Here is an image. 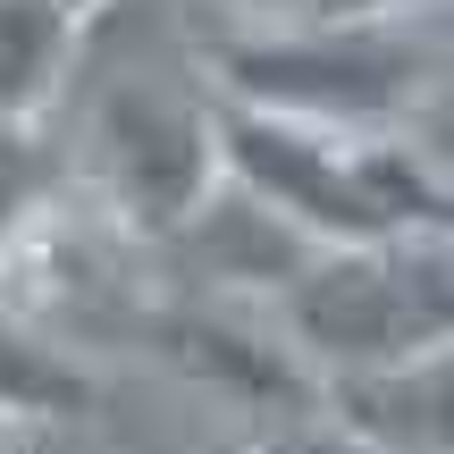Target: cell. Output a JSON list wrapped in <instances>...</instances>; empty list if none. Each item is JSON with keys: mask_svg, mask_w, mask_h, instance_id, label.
<instances>
[{"mask_svg": "<svg viewBox=\"0 0 454 454\" xmlns=\"http://www.w3.org/2000/svg\"><path fill=\"white\" fill-rule=\"evenodd\" d=\"M438 17H303V26H219L202 34V76L227 101H261L286 118H320V127H404L421 93L454 67V43Z\"/></svg>", "mask_w": 454, "mask_h": 454, "instance_id": "obj_2", "label": "cell"}, {"mask_svg": "<svg viewBox=\"0 0 454 454\" xmlns=\"http://www.w3.org/2000/svg\"><path fill=\"white\" fill-rule=\"evenodd\" d=\"M261 454H387L371 446L354 421H337V412H303V421H278V429H253Z\"/></svg>", "mask_w": 454, "mask_h": 454, "instance_id": "obj_11", "label": "cell"}, {"mask_svg": "<svg viewBox=\"0 0 454 454\" xmlns=\"http://www.w3.org/2000/svg\"><path fill=\"white\" fill-rule=\"evenodd\" d=\"M328 412L354 421L362 438L387 446V454H454V345L404 362V371L328 387Z\"/></svg>", "mask_w": 454, "mask_h": 454, "instance_id": "obj_7", "label": "cell"}, {"mask_svg": "<svg viewBox=\"0 0 454 454\" xmlns=\"http://www.w3.org/2000/svg\"><path fill=\"white\" fill-rule=\"evenodd\" d=\"M67 144H51L43 118H0V261L51 211H67Z\"/></svg>", "mask_w": 454, "mask_h": 454, "instance_id": "obj_10", "label": "cell"}, {"mask_svg": "<svg viewBox=\"0 0 454 454\" xmlns=\"http://www.w3.org/2000/svg\"><path fill=\"white\" fill-rule=\"evenodd\" d=\"M144 345L177 379H194L211 404H227L244 429H278V421H303V412H328V379L294 354L278 311L253 303V294L168 286V294L144 303Z\"/></svg>", "mask_w": 454, "mask_h": 454, "instance_id": "obj_5", "label": "cell"}, {"mask_svg": "<svg viewBox=\"0 0 454 454\" xmlns=\"http://www.w3.org/2000/svg\"><path fill=\"white\" fill-rule=\"evenodd\" d=\"M227 26H303V17H337V0H202Z\"/></svg>", "mask_w": 454, "mask_h": 454, "instance_id": "obj_13", "label": "cell"}, {"mask_svg": "<svg viewBox=\"0 0 454 454\" xmlns=\"http://www.w3.org/2000/svg\"><path fill=\"white\" fill-rule=\"evenodd\" d=\"M404 135H412V152L438 168V177H446V194H454V67L421 93V110L404 118Z\"/></svg>", "mask_w": 454, "mask_h": 454, "instance_id": "obj_12", "label": "cell"}, {"mask_svg": "<svg viewBox=\"0 0 454 454\" xmlns=\"http://www.w3.org/2000/svg\"><path fill=\"white\" fill-rule=\"evenodd\" d=\"M152 253L168 261V286H202V294H253V303H270L278 286H286L294 270H303L320 244L303 236L294 219H278L270 202L253 194V185H236L219 168V185L194 202V219L177 227V236H160Z\"/></svg>", "mask_w": 454, "mask_h": 454, "instance_id": "obj_6", "label": "cell"}, {"mask_svg": "<svg viewBox=\"0 0 454 454\" xmlns=\"http://www.w3.org/2000/svg\"><path fill=\"white\" fill-rule=\"evenodd\" d=\"M202 454H261V438H253V429H219Z\"/></svg>", "mask_w": 454, "mask_h": 454, "instance_id": "obj_14", "label": "cell"}, {"mask_svg": "<svg viewBox=\"0 0 454 454\" xmlns=\"http://www.w3.org/2000/svg\"><path fill=\"white\" fill-rule=\"evenodd\" d=\"M84 17L67 0H0V118H51L76 76Z\"/></svg>", "mask_w": 454, "mask_h": 454, "instance_id": "obj_8", "label": "cell"}, {"mask_svg": "<svg viewBox=\"0 0 454 454\" xmlns=\"http://www.w3.org/2000/svg\"><path fill=\"white\" fill-rule=\"evenodd\" d=\"M219 118V168L253 185L278 219H294L311 244H371V236H429L454 227L446 177L412 152L404 127H320L261 101H211Z\"/></svg>", "mask_w": 454, "mask_h": 454, "instance_id": "obj_1", "label": "cell"}, {"mask_svg": "<svg viewBox=\"0 0 454 454\" xmlns=\"http://www.w3.org/2000/svg\"><path fill=\"white\" fill-rule=\"evenodd\" d=\"M270 311L328 387L404 371V362L454 345V227L320 244L270 294Z\"/></svg>", "mask_w": 454, "mask_h": 454, "instance_id": "obj_3", "label": "cell"}, {"mask_svg": "<svg viewBox=\"0 0 454 454\" xmlns=\"http://www.w3.org/2000/svg\"><path fill=\"white\" fill-rule=\"evenodd\" d=\"M93 371L67 354V337H51L9 286H0V412H26V421H76L93 412Z\"/></svg>", "mask_w": 454, "mask_h": 454, "instance_id": "obj_9", "label": "cell"}, {"mask_svg": "<svg viewBox=\"0 0 454 454\" xmlns=\"http://www.w3.org/2000/svg\"><path fill=\"white\" fill-rule=\"evenodd\" d=\"M202 67V59H194ZM185 67V76H194ZM185 76H110L93 84L84 101V135H76V160L93 202L110 211V227L127 244H160L194 219V202L219 185V118H211V76L185 84Z\"/></svg>", "mask_w": 454, "mask_h": 454, "instance_id": "obj_4", "label": "cell"}]
</instances>
